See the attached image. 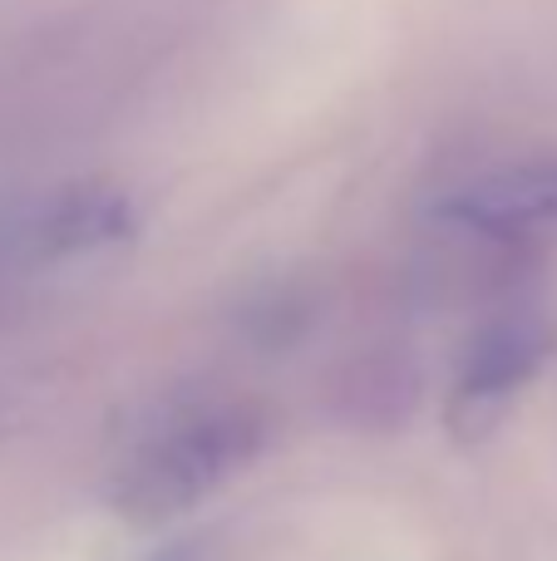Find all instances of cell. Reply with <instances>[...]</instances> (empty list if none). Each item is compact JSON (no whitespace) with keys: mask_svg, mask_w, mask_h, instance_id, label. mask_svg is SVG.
Wrapping results in <instances>:
<instances>
[{"mask_svg":"<svg viewBox=\"0 0 557 561\" xmlns=\"http://www.w3.org/2000/svg\"><path fill=\"white\" fill-rule=\"evenodd\" d=\"M266 414L257 404H213L148 438L109 483V507L134 527H163L193 513L227 478L266 448Z\"/></svg>","mask_w":557,"mask_h":561,"instance_id":"obj_1","label":"cell"},{"mask_svg":"<svg viewBox=\"0 0 557 561\" xmlns=\"http://www.w3.org/2000/svg\"><path fill=\"white\" fill-rule=\"evenodd\" d=\"M134 227V213L118 193H75L55 207L49 217V242L59 252H79V247H104V242H118V237Z\"/></svg>","mask_w":557,"mask_h":561,"instance_id":"obj_4","label":"cell"},{"mask_svg":"<svg viewBox=\"0 0 557 561\" xmlns=\"http://www.w3.org/2000/svg\"><path fill=\"white\" fill-rule=\"evenodd\" d=\"M557 350V330L538 316H509L489 325L469 345L459 365V379L450 389V428L459 444H479L499 428L503 409L519 389H528L543 375V365Z\"/></svg>","mask_w":557,"mask_h":561,"instance_id":"obj_2","label":"cell"},{"mask_svg":"<svg viewBox=\"0 0 557 561\" xmlns=\"http://www.w3.org/2000/svg\"><path fill=\"white\" fill-rule=\"evenodd\" d=\"M444 217L489 242H523L557 227V158H533L484 173L444 197Z\"/></svg>","mask_w":557,"mask_h":561,"instance_id":"obj_3","label":"cell"},{"mask_svg":"<svg viewBox=\"0 0 557 561\" xmlns=\"http://www.w3.org/2000/svg\"><path fill=\"white\" fill-rule=\"evenodd\" d=\"M154 561H197V557H193V547H187V542H178V547H163Z\"/></svg>","mask_w":557,"mask_h":561,"instance_id":"obj_5","label":"cell"}]
</instances>
